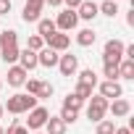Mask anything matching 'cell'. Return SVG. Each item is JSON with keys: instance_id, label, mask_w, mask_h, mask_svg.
Listing matches in <instances>:
<instances>
[{"instance_id": "42", "label": "cell", "mask_w": 134, "mask_h": 134, "mask_svg": "<svg viewBox=\"0 0 134 134\" xmlns=\"http://www.w3.org/2000/svg\"><path fill=\"white\" fill-rule=\"evenodd\" d=\"M37 134H40V131H37Z\"/></svg>"}, {"instance_id": "37", "label": "cell", "mask_w": 134, "mask_h": 134, "mask_svg": "<svg viewBox=\"0 0 134 134\" xmlns=\"http://www.w3.org/2000/svg\"><path fill=\"white\" fill-rule=\"evenodd\" d=\"M45 3H47L50 8H58V5H63V0H45Z\"/></svg>"}, {"instance_id": "2", "label": "cell", "mask_w": 134, "mask_h": 134, "mask_svg": "<svg viewBox=\"0 0 134 134\" xmlns=\"http://www.w3.org/2000/svg\"><path fill=\"white\" fill-rule=\"evenodd\" d=\"M124 42L121 40H108L105 42V47H103V63H113V66H118L121 60H124Z\"/></svg>"}, {"instance_id": "11", "label": "cell", "mask_w": 134, "mask_h": 134, "mask_svg": "<svg viewBox=\"0 0 134 134\" xmlns=\"http://www.w3.org/2000/svg\"><path fill=\"white\" fill-rule=\"evenodd\" d=\"M108 110L113 113V118H124V116H129V113H131V103H129V100H124V97H118V100L108 103Z\"/></svg>"}, {"instance_id": "28", "label": "cell", "mask_w": 134, "mask_h": 134, "mask_svg": "<svg viewBox=\"0 0 134 134\" xmlns=\"http://www.w3.org/2000/svg\"><path fill=\"white\" fill-rule=\"evenodd\" d=\"M53 95V84L50 82H40V90H37V100H47Z\"/></svg>"}, {"instance_id": "5", "label": "cell", "mask_w": 134, "mask_h": 134, "mask_svg": "<svg viewBox=\"0 0 134 134\" xmlns=\"http://www.w3.org/2000/svg\"><path fill=\"white\" fill-rule=\"evenodd\" d=\"M76 24H79V16H76V11H60L58 13V19H55V29L58 32H71V29H76Z\"/></svg>"}, {"instance_id": "20", "label": "cell", "mask_w": 134, "mask_h": 134, "mask_svg": "<svg viewBox=\"0 0 134 134\" xmlns=\"http://www.w3.org/2000/svg\"><path fill=\"white\" fill-rule=\"evenodd\" d=\"M19 53H21V50H19V45H13V47H5L3 53H0V58H3V63H5V66H13V63L19 60Z\"/></svg>"}, {"instance_id": "7", "label": "cell", "mask_w": 134, "mask_h": 134, "mask_svg": "<svg viewBox=\"0 0 134 134\" xmlns=\"http://www.w3.org/2000/svg\"><path fill=\"white\" fill-rule=\"evenodd\" d=\"M121 95H124V87H121L118 82H108V79H105V82L100 84V97H105L108 103H110V100H118Z\"/></svg>"}, {"instance_id": "38", "label": "cell", "mask_w": 134, "mask_h": 134, "mask_svg": "<svg viewBox=\"0 0 134 134\" xmlns=\"http://www.w3.org/2000/svg\"><path fill=\"white\" fill-rule=\"evenodd\" d=\"M3 113H5V110H3V103H0V118H3Z\"/></svg>"}, {"instance_id": "33", "label": "cell", "mask_w": 134, "mask_h": 134, "mask_svg": "<svg viewBox=\"0 0 134 134\" xmlns=\"http://www.w3.org/2000/svg\"><path fill=\"white\" fill-rule=\"evenodd\" d=\"M63 3H66V8H69V11H76V8L82 5V0H63Z\"/></svg>"}, {"instance_id": "36", "label": "cell", "mask_w": 134, "mask_h": 134, "mask_svg": "<svg viewBox=\"0 0 134 134\" xmlns=\"http://www.w3.org/2000/svg\"><path fill=\"white\" fill-rule=\"evenodd\" d=\"M126 24L134 26V5H131V11H129V16H126Z\"/></svg>"}, {"instance_id": "4", "label": "cell", "mask_w": 134, "mask_h": 134, "mask_svg": "<svg viewBox=\"0 0 134 134\" xmlns=\"http://www.w3.org/2000/svg\"><path fill=\"white\" fill-rule=\"evenodd\" d=\"M47 118H50V110H47V108H42V105H37V108H32V110H29L26 129H32V131H40V129L47 124Z\"/></svg>"}, {"instance_id": "30", "label": "cell", "mask_w": 134, "mask_h": 134, "mask_svg": "<svg viewBox=\"0 0 134 134\" xmlns=\"http://www.w3.org/2000/svg\"><path fill=\"white\" fill-rule=\"evenodd\" d=\"M5 134H29V129H26V126H21V124H19V118H13V121H11V126L5 129Z\"/></svg>"}, {"instance_id": "13", "label": "cell", "mask_w": 134, "mask_h": 134, "mask_svg": "<svg viewBox=\"0 0 134 134\" xmlns=\"http://www.w3.org/2000/svg\"><path fill=\"white\" fill-rule=\"evenodd\" d=\"M19 66H21L26 74H29L32 69H37V53H32V50H26V47H24V50L19 53Z\"/></svg>"}, {"instance_id": "21", "label": "cell", "mask_w": 134, "mask_h": 134, "mask_svg": "<svg viewBox=\"0 0 134 134\" xmlns=\"http://www.w3.org/2000/svg\"><path fill=\"white\" fill-rule=\"evenodd\" d=\"M97 13H103V16H116L118 13V3H113V0H105L103 5H97Z\"/></svg>"}, {"instance_id": "1", "label": "cell", "mask_w": 134, "mask_h": 134, "mask_svg": "<svg viewBox=\"0 0 134 134\" xmlns=\"http://www.w3.org/2000/svg\"><path fill=\"white\" fill-rule=\"evenodd\" d=\"M32 108H37V97H34V95H26V92L11 95V97H8V103L3 105V110H8V113H13V116L29 113Z\"/></svg>"}, {"instance_id": "25", "label": "cell", "mask_w": 134, "mask_h": 134, "mask_svg": "<svg viewBox=\"0 0 134 134\" xmlns=\"http://www.w3.org/2000/svg\"><path fill=\"white\" fill-rule=\"evenodd\" d=\"M103 74H105L108 82H118V66H113V63H103Z\"/></svg>"}, {"instance_id": "18", "label": "cell", "mask_w": 134, "mask_h": 134, "mask_svg": "<svg viewBox=\"0 0 134 134\" xmlns=\"http://www.w3.org/2000/svg\"><path fill=\"white\" fill-rule=\"evenodd\" d=\"M95 40H97V34H95L92 29H79V34H76V42H79L82 47H90V45H95Z\"/></svg>"}, {"instance_id": "3", "label": "cell", "mask_w": 134, "mask_h": 134, "mask_svg": "<svg viewBox=\"0 0 134 134\" xmlns=\"http://www.w3.org/2000/svg\"><path fill=\"white\" fill-rule=\"evenodd\" d=\"M105 113H108V100L100 97V95L97 97H90V103H87V118L97 124V121L105 118Z\"/></svg>"}, {"instance_id": "39", "label": "cell", "mask_w": 134, "mask_h": 134, "mask_svg": "<svg viewBox=\"0 0 134 134\" xmlns=\"http://www.w3.org/2000/svg\"><path fill=\"white\" fill-rule=\"evenodd\" d=\"M0 134H5V129H3V126H0Z\"/></svg>"}, {"instance_id": "14", "label": "cell", "mask_w": 134, "mask_h": 134, "mask_svg": "<svg viewBox=\"0 0 134 134\" xmlns=\"http://www.w3.org/2000/svg\"><path fill=\"white\" fill-rule=\"evenodd\" d=\"M55 32H58V29H55V21H53V19H40V21H37V34H40L45 42H47Z\"/></svg>"}, {"instance_id": "16", "label": "cell", "mask_w": 134, "mask_h": 134, "mask_svg": "<svg viewBox=\"0 0 134 134\" xmlns=\"http://www.w3.org/2000/svg\"><path fill=\"white\" fill-rule=\"evenodd\" d=\"M45 129H47V134H66V124L58 116H50L47 124H45Z\"/></svg>"}, {"instance_id": "29", "label": "cell", "mask_w": 134, "mask_h": 134, "mask_svg": "<svg viewBox=\"0 0 134 134\" xmlns=\"http://www.w3.org/2000/svg\"><path fill=\"white\" fill-rule=\"evenodd\" d=\"M71 95H76L79 100H90V97H92V87H84V84H76V90H74Z\"/></svg>"}, {"instance_id": "40", "label": "cell", "mask_w": 134, "mask_h": 134, "mask_svg": "<svg viewBox=\"0 0 134 134\" xmlns=\"http://www.w3.org/2000/svg\"><path fill=\"white\" fill-rule=\"evenodd\" d=\"M0 90H3V79H0Z\"/></svg>"}, {"instance_id": "27", "label": "cell", "mask_w": 134, "mask_h": 134, "mask_svg": "<svg viewBox=\"0 0 134 134\" xmlns=\"http://www.w3.org/2000/svg\"><path fill=\"white\" fill-rule=\"evenodd\" d=\"M82 105H84V100H79V97H76V95H71V92L66 95V100H63V108H74V110H79Z\"/></svg>"}, {"instance_id": "12", "label": "cell", "mask_w": 134, "mask_h": 134, "mask_svg": "<svg viewBox=\"0 0 134 134\" xmlns=\"http://www.w3.org/2000/svg\"><path fill=\"white\" fill-rule=\"evenodd\" d=\"M76 16L84 19V21H92L97 16V3H95V0H82V5L76 8Z\"/></svg>"}, {"instance_id": "22", "label": "cell", "mask_w": 134, "mask_h": 134, "mask_svg": "<svg viewBox=\"0 0 134 134\" xmlns=\"http://www.w3.org/2000/svg\"><path fill=\"white\" fill-rule=\"evenodd\" d=\"M21 19H24L26 24H32V21H40L42 16H40V8H32V5H24V11H21Z\"/></svg>"}, {"instance_id": "10", "label": "cell", "mask_w": 134, "mask_h": 134, "mask_svg": "<svg viewBox=\"0 0 134 134\" xmlns=\"http://www.w3.org/2000/svg\"><path fill=\"white\" fill-rule=\"evenodd\" d=\"M58 53L55 50H50V47H42L40 53H37V66H45V69H53V66H58Z\"/></svg>"}, {"instance_id": "17", "label": "cell", "mask_w": 134, "mask_h": 134, "mask_svg": "<svg viewBox=\"0 0 134 134\" xmlns=\"http://www.w3.org/2000/svg\"><path fill=\"white\" fill-rule=\"evenodd\" d=\"M118 79H129V82L134 79V60H126L124 58L118 63Z\"/></svg>"}, {"instance_id": "34", "label": "cell", "mask_w": 134, "mask_h": 134, "mask_svg": "<svg viewBox=\"0 0 134 134\" xmlns=\"http://www.w3.org/2000/svg\"><path fill=\"white\" fill-rule=\"evenodd\" d=\"M26 5H32V8H40V11H42V5H45V0H26Z\"/></svg>"}, {"instance_id": "6", "label": "cell", "mask_w": 134, "mask_h": 134, "mask_svg": "<svg viewBox=\"0 0 134 134\" xmlns=\"http://www.w3.org/2000/svg\"><path fill=\"white\" fill-rule=\"evenodd\" d=\"M58 69H60L63 76H74V74L79 71V58L71 55V53H69V55H60V58H58Z\"/></svg>"}, {"instance_id": "31", "label": "cell", "mask_w": 134, "mask_h": 134, "mask_svg": "<svg viewBox=\"0 0 134 134\" xmlns=\"http://www.w3.org/2000/svg\"><path fill=\"white\" fill-rule=\"evenodd\" d=\"M24 87H26V95H34V97H37V90H40V79H26V82H24Z\"/></svg>"}, {"instance_id": "26", "label": "cell", "mask_w": 134, "mask_h": 134, "mask_svg": "<svg viewBox=\"0 0 134 134\" xmlns=\"http://www.w3.org/2000/svg\"><path fill=\"white\" fill-rule=\"evenodd\" d=\"M76 116H79V110H74V108H60V116H58V118H60L63 124H74Z\"/></svg>"}, {"instance_id": "19", "label": "cell", "mask_w": 134, "mask_h": 134, "mask_svg": "<svg viewBox=\"0 0 134 134\" xmlns=\"http://www.w3.org/2000/svg\"><path fill=\"white\" fill-rule=\"evenodd\" d=\"M79 84H84V87H97V74L92 71V69H84V71H79Z\"/></svg>"}, {"instance_id": "23", "label": "cell", "mask_w": 134, "mask_h": 134, "mask_svg": "<svg viewBox=\"0 0 134 134\" xmlns=\"http://www.w3.org/2000/svg\"><path fill=\"white\" fill-rule=\"evenodd\" d=\"M118 126L110 121V118H103V121H97V129H95V134H113Z\"/></svg>"}, {"instance_id": "24", "label": "cell", "mask_w": 134, "mask_h": 134, "mask_svg": "<svg viewBox=\"0 0 134 134\" xmlns=\"http://www.w3.org/2000/svg\"><path fill=\"white\" fill-rule=\"evenodd\" d=\"M45 47V40L40 37V34H32L29 40H26V50H32V53H40Z\"/></svg>"}, {"instance_id": "32", "label": "cell", "mask_w": 134, "mask_h": 134, "mask_svg": "<svg viewBox=\"0 0 134 134\" xmlns=\"http://www.w3.org/2000/svg\"><path fill=\"white\" fill-rule=\"evenodd\" d=\"M11 13V0H0V16Z\"/></svg>"}, {"instance_id": "35", "label": "cell", "mask_w": 134, "mask_h": 134, "mask_svg": "<svg viewBox=\"0 0 134 134\" xmlns=\"http://www.w3.org/2000/svg\"><path fill=\"white\" fill-rule=\"evenodd\" d=\"M113 134H134V131H131V126H121V129H116Z\"/></svg>"}, {"instance_id": "9", "label": "cell", "mask_w": 134, "mask_h": 134, "mask_svg": "<svg viewBox=\"0 0 134 134\" xmlns=\"http://www.w3.org/2000/svg\"><path fill=\"white\" fill-rule=\"evenodd\" d=\"M29 76H26V71L21 69L19 63H13V66H8V87H24V82H26Z\"/></svg>"}, {"instance_id": "41", "label": "cell", "mask_w": 134, "mask_h": 134, "mask_svg": "<svg viewBox=\"0 0 134 134\" xmlns=\"http://www.w3.org/2000/svg\"><path fill=\"white\" fill-rule=\"evenodd\" d=\"M113 3H118V0H113Z\"/></svg>"}, {"instance_id": "15", "label": "cell", "mask_w": 134, "mask_h": 134, "mask_svg": "<svg viewBox=\"0 0 134 134\" xmlns=\"http://www.w3.org/2000/svg\"><path fill=\"white\" fill-rule=\"evenodd\" d=\"M13 45H19V32H13V29H5V32H0V47H13Z\"/></svg>"}, {"instance_id": "8", "label": "cell", "mask_w": 134, "mask_h": 134, "mask_svg": "<svg viewBox=\"0 0 134 134\" xmlns=\"http://www.w3.org/2000/svg\"><path fill=\"white\" fill-rule=\"evenodd\" d=\"M69 45H71V37L66 34V32H55V34L47 40V47H50V50H55V53L69 50Z\"/></svg>"}]
</instances>
